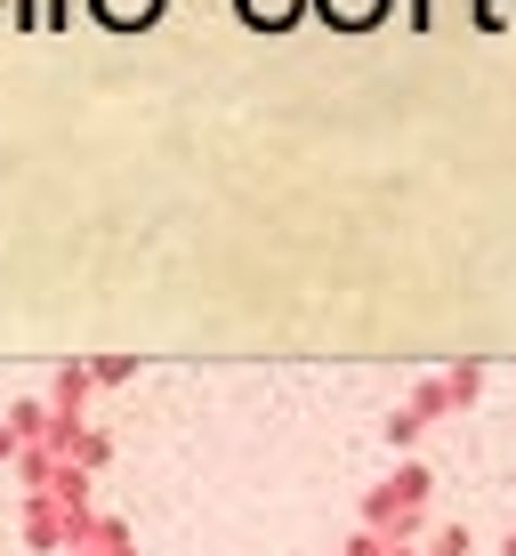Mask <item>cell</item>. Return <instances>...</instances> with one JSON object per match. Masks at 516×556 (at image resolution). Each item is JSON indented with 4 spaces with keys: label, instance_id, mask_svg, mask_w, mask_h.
<instances>
[{
    "label": "cell",
    "instance_id": "cell-1",
    "mask_svg": "<svg viewBox=\"0 0 516 556\" xmlns=\"http://www.w3.org/2000/svg\"><path fill=\"white\" fill-rule=\"evenodd\" d=\"M419 501H428V468H404V476H395V484L372 501V516H379V525H395V516L412 525V508H419Z\"/></svg>",
    "mask_w": 516,
    "mask_h": 556
},
{
    "label": "cell",
    "instance_id": "cell-2",
    "mask_svg": "<svg viewBox=\"0 0 516 556\" xmlns=\"http://www.w3.org/2000/svg\"><path fill=\"white\" fill-rule=\"evenodd\" d=\"M89 9H98L105 25H122V33H129V25H154V16H162V0H89Z\"/></svg>",
    "mask_w": 516,
    "mask_h": 556
},
{
    "label": "cell",
    "instance_id": "cell-3",
    "mask_svg": "<svg viewBox=\"0 0 516 556\" xmlns=\"http://www.w3.org/2000/svg\"><path fill=\"white\" fill-rule=\"evenodd\" d=\"M242 9H251V16H259V25H282V16H291V9H299V0H242Z\"/></svg>",
    "mask_w": 516,
    "mask_h": 556
},
{
    "label": "cell",
    "instance_id": "cell-4",
    "mask_svg": "<svg viewBox=\"0 0 516 556\" xmlns=\"http://www.w3.org/2000/svg\"><path fill=\"white\" fill-rule=\"evenodd\" d=\"M323 9H331V16H348V25H363V16H372L379 0H323Z\"/></svg>",
    "mask_w": 516,
    "mask_h": 556
},
{
    "label": "cell",
    "instance_id": "cell-5",
    "mask_svg": "<svg viewBox=\"0 0 516 556\" xmlns=\"http://www.w3.org/2000/svg\"><path fill=\"white\" fill-rule=\"evenodd\" d=\"M0 452H16V444H9V428H0Z\"/></svg>",
    "mask_w": 516,
    "mask_h": 556
}]
</instances>
